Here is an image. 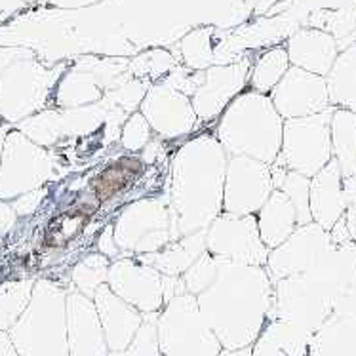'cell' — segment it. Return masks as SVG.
Here are the masks:
<instances>
[{
    "label": "cell",
    "mask_w": 356,
    "mask_h": 356,
    "mask_svg": "<svg viewBox=\"0 0 356 356\" xmlns=\"http://www.w3.org/2000/svg\"><path fill=\"white\" fill-rule=\"evenodd\" d=\"M15 223H17V213H15L12 202L0 200V240L6 238Z\"/></svg>",
    "instance_id": "cell-40"
},
{
    "label": "cell",
    "mask_w": 356,
    "mask_h": 356,
    "mask_svg": "<svg viewBox=\"0 0 356 356\" xmlns=\"http://www.w3.org/2000/svg\"><path fill=\"white\" fill-rule=\"evenodd\" d=\"M25 4H31V2H37V0H23Z\"/></svg>",
    "instance_id": "cell-48"
},
{
    "label": "cell",
    "mask_w": 356,
    "mask_h": 356,
    "mask_svg": "<svg viewBox=\"0 0 356 356\" xmlns=\"http://www.w3.org/2000/svg\"><path fill=\"white\" fill-rule=\"evenodd\" d=\"M275 301V284L265 267L219 259L218 277L197 296L204 320L227 350L254 347Z\"/></svg>",
    "instance_id": "cell-1"
},
{
    "label": "cell",
    "mask_w": 356,
    "mask_h": 356,
    "mask_svg": "<svg viewBox=\"0 0 356 356\" xmlns=\"http://www.w3.org/2000/svg\"><path fill=\"white\" fill-rule=\"evenodd\" d=\"M149 88H151L149 80L134 79L131 74H128L122 82H118L117 86L105 90L99 103L105 109H120L126 115H131V113L139 111V105L143 102Z\"/></svg>",
    "instance_id": "cell-30"
},
{
    "label": "cell",
    "mask_w": 356,
    "mask_h": 356,
    "mask_svg": "<svg viewBox=\"0 0 356 356\" xmlns=\"http://www.w3.org/2000/svg\"><path fill=\"white\" fill-rule=\"evenodd\" d=\"M65 305L69 356H109L94 299L71 288L67 290Z\"/></svg>",
    "instance_id": "cell-17"
},
{
    "label": "cell",
    "mask_w": 356,
    "mask_h": 356,
    "mask_svg": "<svg viewBox=\"0 0 356 356\" xmlns=\"http://www.w3.org/2000/svg\"><path fill=\"white\" fill-rule=\"evenodd\" d=\"M107 286L141 314L160 313L164 307V288L159 270L139 261L136 255L111 261Z\"/></svg>",
    "instance_id": "cell-13"
},
{
    "label": "cell",
    "mask_w": 356,
    "mask_h": 356,
    "mask_svg": "<svg viewBox=\"0 0 356 356\" xmlns=\"http://www.w3.org/2000/svg\"><path fill=\"white\" fill-rule=\"evenodd\" d=\"M48 69L33 51L15 59L0 76V120L17 124L48 105L54 88L65 71Z\"/></svg>",
    "instance_id": "cell-5"
},
{
    "label": "cell",
    "mask_w": 356,
    "mask_h": 356,
    "mask_svg": "<svg viewBox=\"0 0 356 356\" xmlns=\"http://www.w3.org/2000/svg\"><path fill=\"white\" fill-rule=\"evenodd\" d=\"M92 299L102 322L109 353H124L141 326L143 314L136 307L128 305L126 301L115 296L107 284L99 286Z\"/></svg>",
    "instance_id": "cell-18"
},
{
    "label": "cell",
    "mask_w": 356,
    "mask_h": 356,
    "mask_svg": "<svg viewBox=\"0 0 356 356\" xmlns=\"http://www.w3.org/2000/svg\"><path fill=\"white\" fill-rule=\"evenodd\" d=\"M56 174V156L25 138L8 130L0 154V200L12 202L31 191L46 187Z\"/></svg>",
    "instance_id": "cell-8"
},
{
    "label": "cell",
    "mask_w": 356,
    "mask_h": 356,
    "mask_svg": "<svg viewBox=\"0 0 356 356\" xmlns=\"http://www.w3.org/2000/svg\"><path fill=\"white\" fill-rule=\"evenodd\" d=\"M282 128L284 118L269 95L248 88L221 113L213 136L227 154L250 156L270 166L280 154Z\"/></svg>",
    "instance_id": "cell-3"
},
{
    "label": "cell",
    "mask_w": 356,
    "mask_h": 356,
    "mask_svg": "<svg viewBox=\"0 0 356 356\" xmlns=\"http://www.w3.org/2000/svg\"><path fill=\"white\" fill-rule=\"evenodd\" d=\"M35 282V278L0 282V332H8L27 309Z\"/></svg>",
    "instance_id": "cell-28"
},
{
    "label": "cell",
    "mask_w": 356,
    "mask_h": 356,
    "mask_svg": "<svg viewBox=\"0 0 356 356\" xmlns=\"http://www.w3.org/2000/svg\"><path fill=\"white\" fill-rule=\"evenodd\" d=\"M206 252L238 265L265 267L270 250L259 236L255 216L221 211L206 229Z\"/></svg>",
    "instance_id": "cell-10"
},
{
    "label": "cell",
    "mask_w": 356,
    "mask_h": 356,
    "mask_svg": "<svg viewBox=\"0 0 356 356\" xmlns=\"http://www.w3.org/2000/svg\"><path fill=\"white\" fill-rule=\"evenodd\" d=\"M219 356H252V347H246V349H236V350L223 349L221 353H219Z\"/></svg>",
    "instance_id": "cell-46"
},
{
    "label": "cell",
    "mask_w": 356,
    "mask_h": 356,
    "mask_svg": "<svg viewBox=\"0 0 356 356\" xmlns=\"http://www.w3.org/2000/svg\"><path fill=\"white\" fill-rule=\"evenodd\" d=\"M162 153V147H160V139L156 138V141H149L145 145V153H143V162H147V164H153L154 160H156V156Z\"/></svg>",
    "instance_id": "cell-44"
},
{
    "label": "cell",
    "mask_w": 356,
    "mask_h": 356,
    "mask_svg": "<svg viewBox=\"0 0 356 356\" xmlns=\"http://www.w3.org/2000/svg\"><path fill=\"white\" fill-rule=\"evenodd\" d=\"M10 128L6 126H0V154H2V145H4V139H6V134Z\"/></svg>",
    "instance_id": "cell-47"
},
{
    "label": "cell",
    "mask_w": 356,
    "mask_h": 356,
    "mask_svg": "<svg viewBox=\"0 0 356 356\" xmlns=\"http://www.w3.org/2000/svg\"><path fill=\"white\" fill-rule=\"evenodd\" d=\"M115 242L122 257L156 254L172 242L170 198H138L124 206L113 223Z\"/></svg>",
    "instance_id": "cell-7"
},
{
    "label": "cell",
    "mask_w": 356,
    "mask_h": 356,
    "mask_svg": "<svg viewBox=\"0 0 356 356\" xmlns=\"http://www.w3.org/2000/svg\"><path fill=\"white\" fill-rule=\"evenodd\" d=\"M229 154L213 134H198L175 151L170 164L172 240L206 231L223 211Z\"/></svg>",
    "instance_id": "cell-2"
},
{
    "label": "cell",
    "mask_w": 356,
    "mask_h": 356,
    "mask_svg": "<svg viewBox=\"0 0 356 356\" xmlns=\"http://www.w3.org/2000/svg\"><path fill=\"white\" fill-rule=\"evenodd\" d=\"M204 79V71H193L189 67H177L175 65L170 73L160 80L162 84L174 88L177 92H181L187 97L197 92V88L200 86V82Z\"/></svg>",
    "instance_id": "cell-37"
},
{
    "label": "cell",
    "mask_w": 356,
    "mask_h": 356,
    "mask_svg": "<svg viewBox=\"0 0 356 356\" xmlns=\"http://www.w3.org/2000/svg\"><path fill=\"white\" fill-rule=\"evenodd\" d=\"M139 113L145 117L154 136L162 141L185 138L198 124L191 97L162 82L151 84L139 105Z\"/></svg>",
    "instance_id": "cell-14"
},
{
    "label": "cell",
    "mask_w": 356,
    "mask_h": 356,
    "mask_svg": "<svg viewBox=\"0 0 356 356\" xmlns=\"http://www.w3.org/2000/svg\"><path fill=\"white\" fill-rule=\"evenodd\" d=\"M252 71V61L240 59L231 65H211L204 71V79L197 92L191 95L193 109L198 120L211 122L221 117L229 103L246 90Z\"/></svg>",
    "instance_id": "cell-16"
},
{
    "label": "cell",
    "mask_w": 356,
    "mask_h": 356,
    "mask_svg": "<svg viewBox=\"0 0 356 356\" xmlns=\"http://www.w3.org/2000/svg\"><path fill=\"white\" fill-rule=\"evenodd\" d=\"M29 50H23V48H0V76L6 71L8 65H12L15 59L27 56Z\"/></svg>",
    "instance_id": "cell-41"
},
{
    "label": "cell",
    "mask_w": 356,
    "mask_h": 356,
    "mask_svg": "<svg viewBox=\"0 0 356 356\" xmlns=\"http://www.w3.org/2000/svg\"><path fill=\"white\" fill-rule=\"evenodd\" d=\"M46 195H48V189L42 187V189L31 191L27 195H23V197L12 200V206H14L17 218H27L31 213H35V211L40 208V204H42V200L46 198Z\"/></svg>",
    "instance_id": "cell-38"
},
{
    "label": "cell",
    "mask_w": 356,
    "mask_h": 356,
    "mask_svg": "<svg viewBox=\"0 0 356 356\" xmlns=\"http://www.w3.org/2000/svg\"><path fill=\"white\" fill-rule=\"evenodd\" d=\"M23 6H25L23 0H0V25L17 14Z\"/></svg>",
    "instance_id": "cell-42"
},
{
    "label": "cell",
    "mask_w": 356,
    "mask_h": 356,
    "mask_svg": "<svg viewBox=\"0 0 356 356\" xmlns=\"http://www.w3.org/2000/svg\"><path fill=\"white\" fill-rule=\"evenodd\" d=\"M65 301L63 286L38 278L29 305L8 330L19 356H69Z\"/></svg>",
    "instance_id": "cell-4"
},
{
    "label": "cell",
    "mask_w": 356,
    "mask_h": 356,
    "mask_svg": "<svg viewBox=\"0 0 356 356\" xmlns=\"http://www.w3.org/2000/svg\"><path fill=\"white\" fill-rule=\"evenodd\" d=\"M15 130H19L29 138L33 143L50 151L61 139H67V124L63 117V109H44L33 117L25 118L15 124Z\"/></svg>",
    "instance_id": "cell-26"
},
{
    "label": "cell",
    "mask_w": 356,
    "mask_h": 356,
    "mask_svg": "<svg viewBox=\"0 0 356 356\" xmlns=\"http://www.w3.org/2000/svg\"><path fill=\"white\" fill-rule=\"evenodd\" d=\"M255 221H257V231H259L263 244L269 250L280 246L284 240L298 229L296 208L290 202V198L278 189L270 193V197L255 213Z\"/></svg>",
    "instance_id": "cell-23"
},
{
    "label": "cell",
    "mask_w": 356,
    "mask_h": 356,
    "mask_svg": "<svg viewBox=\"0 0 356 356\" xmlns=\"http://www.w3.org/2000/svg\"><path fill=\"white\" fill-rule=\"evenodd\" d=\"M0 356H19L8 332H0Z\"/></svg>",
    "instance_id": "cell-45"
},
{
    "label": "cell",
    "mask_w": 356,
    "mask_h": 356,
    "mask_svg": "<svg viewBox=\"0 0 356 356\" xmlns=\"http://www.w3.org/2000/svg\"><path fill=\"white\" fill-rule=\"evenodd\" d=\"M174 67L175 59L170 51L154 48V50H147L136 56L134 59H130L128 73L134 79L149 80L151 84H154V82H160V80L164 79Z\"/></svg>",
    "instance_id": "cell-32"
},
{
    "label": "cell",
    "mask_w": 356,
    "mask_h": 356,
    "mask_svg": "<svg viewBox=\"0 0 356 356\" xmlns=\"http://www.w3.org/2000/svg\"><path fill=\"white\" fill-rule=\"evenodd\" d=\"M332 159L341 168L343 179L356 174V115L347 109L334 107L330 120Z\"/></svg>",
    "instance_id": "cell-25"
},
{
    "label": "cell",
    "mask_w": 356,
    "mask_h": 356,
    "mask_svg": "<svg viewBox=\"0 0 356 356\" xmlns=\"http://www.w3.org/2000/svg\"><path fill=\"white\" fill-rule=\"evenodd\" d=\"M219 269V259L213 257L208 252H204L197 261L191 265L189 269L183 273L181 282L185 286V291L197 298L198 293H202L204 290H208L216 277H218Z\"/></svg>",
    "instance_id": "cell-34"
},
{
    "label": "cell",
    "mask_w": 356,
    "mask_h": 356,
    "mask_svg": "<svg viewBox=\"0 0 356 356\" xmlns=\"http://www.w3.org/2000/svg\"><path fill=\"white\" fill-rule=\"evenodd\" d=\"M309 189H311V179L305 177V175L298 174V172H290V170L284 177V181L280 183V187H278V191H282L284 195L290 198L293 208H296L298 227L313 223L311 210H309Z\"/></svg>",
    "instance_id": "cell-33"
},
{
    "label": "cell",
    "mask_w": 356,
    "mask_h": 356,
    "mask_svg": "<svg viewBox=\"0 0 356 356\" xmlns=\"http://www.w3.org/2000/svg\"><path fill=\"white\" fill-rule=\"evenodd\" d=\"M326 86L332 107L347 109L356 115V42L337 54L326 74Z\"/></svg>",
    "instance_id": "cell-24"
},
{
    "label": "cell",
    "mask_w": 356,
    "mask_h": 356,
    "mask_svg": "<svg viewBox=\"0 0 356 356\" xmlns=\"http://www.w3.org/2000/svg\"><path fill=\"white\" fill-rule=\"evenodd\" d=\"M334 107L318 115L284 120L280 159L290 172L314 177L332 160L330 120Z\"/></svg>",
    "instance_id": "cell-9"
},
{
    "label": "cell",
    "mask_w": 356,
    "mask_h": 356,
    "mask_svg": "<svg viewBox=\"0 0 356 356\" xmlns=\"http://www.w3.org/2000/svg\"><path fill=\"white\" fill-rule=\"evenodd\" d=\"M185 67L193 71H206L213 61V29L200 27L185 35L179 44Z\"/></svg>",
    "instance_id": "cell-31"
},
{
    "label": "cell",
    "mask_w": 356,
    "mask_h": 356,
    "mask_svg": "<svg viewBox=\"0 0 356 356\" xmlns=\"http://www.w3.org/2000/svg\"><path fill=\"white\" fill-rule=\"evenodd\" d=\"M153 130L151 126L145 120V117L136 111L131 113L128 120L124 122L122 131H120V145L126 149V151H131V153H138L141 149H145V145L153 139Z\"/></svg>",
    "instance_id": "cell-36"
},
{
    "label": "cell",
    "mask_w": 356,
    "mask_h": 356,
    "mask_svg": "<svg viewBox=\"0 0 356 356\" xmlns=\"http://www.w3.org/2000/svg\"><path fill=\"white\" fill-rule=\"evenodd\" d=\"M156 330L160 356H219L223 350L191 293L168 299L159 313Z\"/></svg>",
    "instance_id": "cell-6"
},
{
    "label": "cell",
    "mask_w": 356,
    "mask_h": 356,
    "mask_svg": "<svg viewBox=\"0 0 356 356\" xmlns=\"http://www.w3.org/2000/svg\"><path fill=\"white\" fill-rule=\"evenodd\" d=\"M206 252V231L179 236L156 254L136 255L139 261L151 265L164 277H181L193 263Z\"/></svg>",
    "instance_id": "cell-22"
},
{
    "label": "cell",
    "mask_w": 356,
    "mask_h": 356,
    "mask_svg": "<svg viewBox=\"0 0 356 356\" xmlns=\"http://www.w3.org/2000/svg\"><path fill=\"white\" fill-rule=\"evenodd\" d=\"M97 254L109 257L111 261L122 257V252H120V248H118L117 242H115V229H113V223H109V225L105 227L102 231V234L97 236Z\"/></svg>",
    "instance_id": "cell-39"
},
{
    "label": "cell",
    "mask_w": 356,
    "mask_h": 356,
    "mask_svg": "<svg viewBox=\"0 0 356 356\" xmlns=\"http://www.w3.org/2000/svg\"><path fill=\"white\" fill-rule=\"evenodd\" d=\"M156 322H159V313L143 314L141 326L134 335V339L128 345V349L124 350L126 356H160V345H159V330H156Z\"/></svg>",
    "instance_id": "cell-35"
},
{
    "label": "cell",
    "mask_w": 356,
    "mask_h": 356,
    "mask_svg": "<svg viewBox=\"0 0 356 356\" xmlns=\"http://www.w3.org/2000/svg\"><path fill=\"white\" fill-rule=\"evenodd\" d=\"M269 97L284 120L313 117L332 107L326 79L307 73L298 67H290L286 71L282 80L273 88Z\"/></svg>",
    "instance_id": "cell-15"
},
{
    "label": "cell",
    "mask_w": 356,
    "mask_h": 356,
    "mask_svg": "<svg viewBox=\"0 0 356 356\" xmlns=\"http://www.w3.org/2000/svg\"><path fill=\"white\" fill-rule=\"evenodd\" d=\"M345 208V179L339 164L332 159L318 174L311 177L309 210L313 223L330 233L339 223V219H343Z\"/></svg>",
    "instance_id": "cell-19"
},
{
    "label": "cell",
    "mask_w": 356,
    "mask_h": 356,
    "mask_svg": "<svg viewBox=\"0 0 356 356\" xmlns=\"http://www.w3.org/2000/svg\"><path fill=\"white\" fill-rule=\"evenodd\" d=\"M50 6L61 8V10H79V8H86V6H94L97 2L102 0H46Z\"/></svg>",
    "instance_id": "cell-43"
},
{
    "label": "cell",
    "mask_w": 356,
    "mask_h": 356,
    "mask_svg": "<svg viewBox=\"0 0 356 356\" xmlns=\"http://www.w3.org/2000/svg\"><path fill=\"white\" fill-rule=\"evenodd\" d=\"M290 67V59H288V54H286L284 46L269 48L252 63L248 84L255 92L269 95L273 92V88L282 80V76Z\"/></svg>",
    "instance_id": "cell-27"
},
{
    "label": "cell",
    "mask_w": 356,
    "mask_h": 356,
    "mask_svg": "<svg viewBox=\"0 0 356 356\" xmlns=\"http://www.w3.org/2000/svg\"><path fill=\"white\" fill-rule=\"evenodd\" d=\"M105 84L86 67L73 63V67L61 74L54 88L51 99L56 109H79L102 102Z\"/></svg>",
    "instance_id": "cell-21"
},
{
    "label": "cell",
    "mask_w": 356,
    "mask_h": 356,
    "mask_svg": "<svg viewBox=\"0 0 356 356\" xmlns=\"http://www.w3.org/2000/svg\"><path fill=\"white\" fill-rule=\"evenodd\" d=\"M332 236L316 223L299 225L280 246L269 252L265 269L273 284L320 269L332 250Z\"/></svg>",
    "instance_id": "cell-11"
},
{
    "label": "cell",
    "mask_w": 356,
    "mask_h": 356,
    "mask_svg": "<svg viewBox=\"0 0 356 356\" xmlns=\"http://www.w3.org/2000/svg\"><path fill=\"white\" fill-rule=\"evenodd\" d=\"M284 48L291 67H298L324 79L339 54V46L334 35L322 29L296 31Z\"/></svg>",
    "instance_id": "cell-20"
},
{
    "label": "cell",
    "mask_w": 356,
    "mask_h": 356,
    "mask_svg": "<svg viewBox=\"0 0 356 356\" xmlns=\"http://www.w3.org/2000/svg\"><path fill=\"white\" fill-rule=\"evenodd\" d=\"M111 259L102 254H90L82 257L71 270V280H73V288L80 291L86 298H94L95 290L107 284L109 277Z\"/></svg>",
    "instance_id": "cell-29"
},
{
    "label": "cell",
    "mask_w": 356,
    "mask_h": 356,
    "mask_svg": "<svg viewBox=\"0 0 356 356\" xmlns=\"http://www.w3.org/2000/svg\"><path fill=\"white\" fill-rule=\"evenodd\" d=\"M275 191L270 166L250 156L229 154L223 189V211L255 216Z\"/></svg>",
    "instance_id": "cell-12"
}]
</instances>
